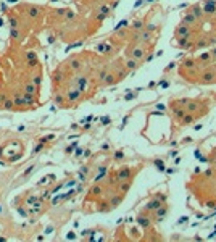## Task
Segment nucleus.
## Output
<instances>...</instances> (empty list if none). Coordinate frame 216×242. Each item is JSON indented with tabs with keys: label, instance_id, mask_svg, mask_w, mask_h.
<instances>
[{
	"label": "nucleus",
	"instance_id": "obj_16",
	"mask_svg": "<svg viewBox=\"0 0 216 242\" xmlns=\"http://www.w3.org/2000/svg\"><path fill=\"white\" fill-rule=\"evenodd\" d=\"M182 21H184V24H186V26H192V24H195V23H197V18H195L194 15H192V13L187 11V13H186V16L182 18Z\"/></svg>",
	"mask_w": 216,
	"mask_h": 242
},
{
	"label": "nucleus",
	"instance_id": "obj_3",
	"mask_svg": "<svg viewBox=\"0 0 216 242\" xmlns=\"http://www.w3.org/2000/svg\"><path fill=\"white\" fill-rule=\"evenodd\" d=\"M176 36L179 37V39H189V37L192 36L190 26H186V24L177 26V29H176Z\"/></svg>",
	"mask_w": 216,
	"mask_h": 242
},
{
	"label": "nucleus",
	"instance_id": "obj_11",
	"mask_svg": "<svg viewBox=\"0 0 216 242\" xmlns=\"http://www.w3.org/2000/svg\"><path fill=\"white\" fill-rule=\"evenodd\" d=\"M137 223L144 228V229H150V226H152V221H150V218H148V216H145L144 213L137 216Z\"/></svg>",
	"mask_w": 216,
	"mask_h": 242
},
{
	"label": "nucleus",
	"instance_id": "obj_30",
	"mask_svg": "<svg viewBox=\"0 0 216 242\" xmlns=\"http://www.w3.org/2000/svg\"><path fill=\"white\" fill-rule=\"evenodd\" d=\"M18 24H20V23H18V20H16V18H10V26H11V29H15V27H18Z\"/></svg>",
	"mask_w": 216,
	"mask_h": 242
},
{
	"label": "nucleus",
	"instance_id": "obj_6",
	"mask_svg": "<svg viewBox=\"0 0 216 242\" xmlns=\"http://www.w3.org/2000/svg\"><path fill=\"white\" fill-rule=\"evenodd\" d=\"M166 213H168V207L166 205H161L160 208H157V210L153 212V221H163L165 216H166Z\"/></svg>",
	"mask_w": 216,
	"mask_h": 242
},
{
	"label": "nucleus",
	"instance_id": "obj_1",
	"mask_svg": "<svg viewBox=\"0 0 216 242\" xmlns=\"http://www.w3.org/2000/svg\"><path fill=\"white\" fill-rule=\"evenodd\" d=\"M115 176L119 183L121 181H131V178H132V170H131V166H123V168H119L116 171Z\"/></svg>",
	"mask_w": 216,
	"mask_h": 242
},
{
	"label": "nucleus",
	"instance_id": "obj_27",
	"mask_svg": "<svg viewBox=\"0 0 216 242\" xmlns=\"http://www.w3.org/2000/svg\"><path fill=\"white\" fill-rule=\"evenodd\" d=\"M11 37H13V39H20V37H21V32L18 31V27L11 29Z\"/></svg>",
	"mask_w": 216,
	"mask_h": 242
},
{
	"label": "nucleus",
	"instance_id": "obj_17",
	"mask_svg": "<svg viewBox=\"0 0 216 242\" xmlns=\"http://www.w3.org/2000/svg\"><path fill=\"white\" fill-rule=\"evenodd\" d=\"M144 26H145L144 20H135V21L131 23V29H132V31H142Z\"/></svg>",
	"mask_w": 216,
	"mask_h": 242
},
{
	"label": "nucleus",
	"instance_id": "obj_14",
	"mask_svg": "<svg viewBox=\"0 0 216 242\" xmlns=\"http://www.w3.org/2000/svg\"><path fill=\"white\" fill-rule=\"evenodd\" d=\"M24 94L37 95V86L32 84V82H26V84H24Z\"/></svg>",
	"mask_w": 216,
	"mask_h": 242
},
{
	"label": "nucleus",
	"instance_id": "obj_24",
	"mask_svg": "<svg viewBox=\"0 0 216 242\" xmlns=\"http://www.w3.org/2000/svg\"><path fill=\"white\" fill-rule=\"evenodd\" d=\"M13 103H15V107H20V108H21V107L23 105H24V99H23V97H15V99H13Z\"/></svg>",
	"mask_w": 216,
	"mask_h": 242
},
{
	"label": "nucleus",
	"instance_id": "obj_9",
	"mask_svg": "<svg viewBox=\"0 0 216 242\" xmlns=\"http://www.w3.org/2000/svg\"><path fill=\"white\" fill-rule=\"evenodd\" d=\"M68 66H69V69H71V71H79V69L82 68V62L81 60H79L78 57H71L68 60Z\"/></svg>",
	"mask_w": 216,
	"mask_h": 242
},
{
	"label": "nucleus",
	"instance_id": "obj_2",
	"mask_svg": "<svg viewBox=\"0 0 216 242\" xmlns=\"http://www.w3.org/2000/svg\"><path fill=\"white\" fill-rule=\"evenodd\" d=\"M145 53H147V49H145L144 45H139V47H137V45H134V47L129 50V55L132 58H135L137 62H140V60L145 57Z\"/></svg>",
	"mask_w": 216,
	"mask_h": 242
},
{
	"label": "nucleus",
	"instance_id": "obj_29",
	"mask_svg": "<svg viewBox=\"0 0 216 242\" xmlns=\"http://www.w3.org/2000/svg\"><path fill=\"white\" fill-rule=\"evenodd\" d=\"M155 166H157V168H158L160 171L165 170V165H163V161H161V160H155Z\"/></svg>",
	"mask_w": 216,
	"mask_h": 242
},
{
	"label": "nucleus",
	"instance_id": "obj_10",
	"mask_svg": "<svg viewBox=\"0 0 216 242\" xmlns=\"http://www.w3.org/2000/svg\"><path fill=\"white\" fill-rule=\"evenodd\" d=\"M42 210H44V205L40 203V199H39V200L34 203V205L29 207V215H31V216H39L40 213H42Z\"/></svg>",
	"mask_w": 216,
	"mask_h": 242
},
{
	"label": "nucleus",
	"instance_id": "obj_22",
	"mask_svg": "<svg viewBox=\"0 0 216 242\" xmlns=\"http://www.w3.org/2000/svg\"><path fill=\"white\" fill-rule=\"evenodd\" d=\"M37 200H39L37 195H27V197H26V205H27V207H32V205L37 202Z\"/></svg>",
	"mask_w": 216,
	"mask_h": 242
},
{
	"label": "nucleus",
	"instance_id": "obj_33",
	"mask_svg": "<svg viewBox=\"0 0 216 242\" xmlns=\"http://www.w3.org/2000/svg\"><path fill=\"white\" fill-rule=\"evenodd\" d=\"M0 231H2V228H0Z\"/></svg>",
	"mask_w": 216,
	"mask_h": 242
},
{
	"label": "nucleus",
	"instance_id": "obj_21",
	"mask_svg": "<svg viewBox=\"0 0 216 242\" xmlns=\"http://www.w3.org/2000/svg\"><path fill=\"white\" fill-rule=\"evenodd\" d=\"M129 187H131V181H121V184H119V190H121L123 194L128 192Z\"/></svg>",
	"mask_w": 216,
	"mask_h": 242
},
{
	"label": "nucleus",
	"instance_id": "obj_32",
	"mask_svg": "<svg viewBox=\"0 0 216 242\" xmlns=\"http://www.w3.org/2000/svg\"><path fill=\"white\" fill-rule=\"evenodd\" d=\"M2 215H5V210H3V205L0 203V216H2Z\"/></svg>",
	"mask_w": 216,
	"mask_h": 242
},
{
	"label": "nucleus",
	"instance_id": "obj_31",
	"mask_svg": "<svg viewBox=\"0 0 216 242\" xmlns=\"http://www.w3.org/2000/svg\"><path fill=\"white\" fill-rule=\"evenodd\" d=\"M32 171H34V166H29V168H27V170L24 171V174H23V176H27L29 173H32Z\"/></svg>",
	"mask_w": 216,
	"mask_h": 242
},
{
	"label": "nucleus",
	"instance_id": "obj_19",
	"mask_svg": "<svg viewBox=\"0 0 216 242\" xmlns=\"http://www.w3.org/2000/svg\"><path fill=\"white\" fill-rule=\"evenodd\" d=\"M189 13H192L195 18H202V8H200L199 5H192L190 10H189Z\"/></svg>",
	"mask_w": 216,
	"mask_h": 242
},
{
	"label": "nucleus",
	"instance_id": "obj_4",
	"mask_svg": "<svg viewBox=\"0 0 216 242\" xmlns=\"http://www.w3.org/2000/svg\"><path fill=\"white\" fill-rule=\"evenodd\" d=\"M26 15L31 18V20H37L40 15H42V8L40 7H36V5H31L26 8Z\"/></svg>",
	"mask_w": 216,
	"mask_h": 242
},
{
	"label": "nucleus",
	"instance_id": "obj_18",
	"mask_svg": "<svg viewBox=\"0 0 216 242\" xmlns=\"http://www.w3.org/2000/svg\"><path fill=\"white\" fill-rule=\"evenodd\" d=\"M203 10H205V13H213V15H214V13H216V2H210V0H208V2L205 3Z\"/></svg>",
	"mask_w": 216,
	"mask_h": 242
},
{
	"label": "nucleus",
	"instance_id": "obj_5",
	"mask_svg": "<svg viewBox=\"0 0 216 242\" xmlns=\"http://www.w3.org/2000/svg\"><path fill=\"white\" fill-rule=\"evenodd\" d=\"M81 94L82 92L78 89V87H74V89H69L66 91V100L71 103V102H78L79 99H81Z\"/></svg>",
	"mask_w": 216,
	"mask_h": 242
},
{
	"label": "nucleus",
	"instance_id": "obj_23",
	"mask_svg": "<svg viewBox=\"0 0 216 242\" xmlns=\"http://www.w3.org/2000/svg\"><path fill=\"white\" fill-rule=\"evenodd\" d=\"M2 107H3V108H5V110H13V108H15V103H13V100H8V99H5V100H3L2 102Z\"/></svg>",
	"mask_w": 216,
	"mask_h": 242
},
{
	"label": "nucleus",
	"instance_id": "obj_26",
	"mask_svg": "<svg viewBox=\"0 0 216 242\" xmlns=\"http://www.w3.org/2000/svg\"><path fill=\"white\" fill-rule=\"evenodd\" d=\"M40 81H42V79H40V74H36V76L31 78V82H32V84H36L37 87L40 86Z\"/></svg>",
	"mask_w": 216,
	"mask_h": 242
},
{
	"label": "nucleus",
	"instance_id": "obj_20",
	"mask_svg": "<svg viewBox=\"0 0 216 242\" xmlns=\"http://www.w3.org/2000/svg\"><path fill=\"white\" fill-rule=\"evenodd\" d=\"M137 66H139V62H137L135 58H132V57H131L128 62H126V68H128V69H135Z\"/></svg>",
	"mask_w": 216,
	"mask_h": 242
},
{
	"label": "nucleus",
	"instance_id": "obj_13",
	"mask_svg": "<svg viewBox=\"0 0 216 242\" xmlns=\"http://www.w3.org/2000/svg\"><path fill=\"white\" fill-rule=\"evenodd\" d=\"M23 99H24V105H26V108H29V107H36V103H37V100H36V97H34V95L24 94V95H23Z\"/></svg>",
	"mask_w": 216,
	"mask_h": 242
},
{
	"label": "nucleus",
	"instance_id": "obj_8",
	"mask_svg": "<svg viewBox=\"0 0 216 242\" xmlns=\"http://www.w3.org/2000/svg\"><path fill=\"white\" fill-rule=\"evenodd\" d=\"M123 199H124V194H123V192H121V194H115V195H110L108 203H110L111 208H116L121 202H123Z\"/></svg>",
	"mask_w": 216,
	"mask_h": 242
},
{
	"label": "nucleus",
	"instance_id": "obj_28",
	"mask_svg": "<svg viewBox=\"0 0 216 242\" xmlns=\"http://www.w3.org/2000/svg\"><path fill=\"white\" fill-rule=\"evenodd\" d=\"M123 158H124V152L123 150L115 152V160H123Z\"/></svg>",
	"mask_w": 216,
	"mask_h": 242
},
{
	"label": "nucleus",
	"instance_id": "obj_12",
	"mask_svg": "<svg viewBox=\"0 0 216 242\" xmlns=\"http://www.w3.org/2000/svg\"><path fill=\"white\" fill-rule=\"evenodd\" d=\"M26 60H27V65L29 66H36L37 65V53L34 50H27L26 52Z\"/></svg>",
	"mask_w": 216,
	"mask_h": 242
},
{
	"label": "nucleus",
	"instance_id": "obj_7",
	"mask_svg": "<svg viewBox=\"0 0 216 242\" xmlns=\"http://www.w3.org/2000/svg\"><path fill=\"white\" fill-rule=\"evenodd\" d=\"M161 205H165V203H163L160 199L153 197V199H152V200H150V202L147 203V205H145V212H155L157 208H160Z\"/></svg>",
	"mask_w": 216,
	"mask_h": 242
},
{
	"label": "nucleus",
	"instance_id": "obj_25",
	"mask_svg": "<svg viewBox=\"0 0 216 242\" xmlns=\"http://www.w3.org/2000/svg\"><path fill=\"white\" fill-rule=\"evenodd\" d=\"M53 102H55L57 105H63V103H65V97H63L62 94H57V95L53 97Z\"/></svg>",
	"mask_w": 216,
	"mask_h": 242
},
{
	"label": "nucleus",
	"instance_id": "obj_15",
	"mask_svg": "<svg viewBox=\"0 0 216 242\" xmlns=\"http://www.w3.org/2000/svg\"><path fill=\"white\" fill-rule=\"evenodd\" d=\"M103 194V187H102V186H94V187L91 189V190H89V197H98V195H102Z\"/></svg>",
	"mask_w": 216,
	"mask_h": 242
}]
</instances>
